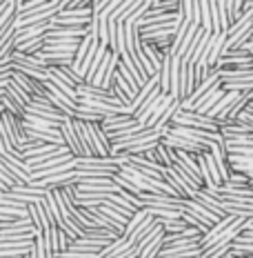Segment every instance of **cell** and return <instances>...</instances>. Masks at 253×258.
I'll list each match as a JSON object with an SVG mask.
<instances>
[{
	"instance_id": "2e32d148",
	"label": "cell",
	"mask_w": 253,
	"mask_h": 258,
	"mask_svg": "<svg viewBox=\"0 0 253 258\" xmlns=\"http://www.w3.org/2000/svg\"><path fill=\"white\" fill-rule=\"evenodd\" d=\"M220 87L224 91H238V94H244V91L253 89V76L251 78H220Z\"/></svg>"
},
{
	"instance_id": "603a6c76",
	"label": "cell",
	"mask_w": 253,
	"mask_h": 258,
	"mask_svg": "<svg viewBox=\"0 0 253 258\" xmlns=\"http://www.w3.org/2000/svg\"><path fill=\"white\" fill-rule=\"evenodd\" d=\"M42 238H45V247L51 256L58 254V225H49V227L42 232Z\"/></svg>"
},
{
	"instance_id": "30bf717a",
	"label": "cell",
	"mask_w": 253,
	"mask_h": 258,
	"mask_svg": "<svg viewBox=\"0 0 253 258\" xmlns=\"http://www.w3.org/2000/svg\"><path fill=\"white\" fill-rule=\"evenodd\" d=\"M162 143L166 145V147H171V149H176V152H189V154H204V152H209V149H204L202 145H198V143H191V141H187V138H180V136H164L162 138Z\"/></svg>"
},
{
	"instance_id": "3957f363",
	"label": "cell",
	"mask_w": 253,
	"mask_h": 258,
	"mask_svg": "<svg viewBox=\"0 0 253 258\" xmlns=\"http://www.w3.org/2000/svg\"><path fill=\"white\" fill-rule=\"evenodd\" d=\"M27 214H29V218H31V223H34V227L38 229V234L45 232L51 223V218H49V212H47V203H45V198L38 203H29L27 205Z\"/></svg>"
},
{
	"instance_id": "74e56055",
	"label": "cell",
	"mask_w": 253,
	"mask_h": 258,
	"mask_svg": "<svg viewBox=\"0 0 253 258\" xmlns=\"http://www.w3.org/2000/svg\"><path fill=\"white\" fill-rule=\"evenodd\" d=\"M7 3L12 5V7L16 9V12H18V9H20V7H23V5H25V0H7Z\"/></svg>"
},
{
	"instance_id": "9a60e30c",
	"label": "cell",
	"mask_w": 253,
	"mask_h": 258,
	"mask_svg": "<svg viewBox=\"0 0 253 258\" xmlns=\"http://www.w3.org/2000/svg\"><path fill=\"white\" fill-rule=\"evenodd\" d=\"M144 0H125V3L120 5V7L116 9L114 14L109 16V20H116V23H125L127 18H131L133 12H138L140 7H142Z\"/></svg>"
},
{
	"instance_id": "e575fe53",
	"label": "cell",
	"mask_w": 253,
	"mask_h": 258,
	"mask_svg": "<svg viewBox=\"0 0 253 258\" xmlns=\"http://www.w3.org/2000/svg\"><path fill=\"white\" fill-rule=\"evenodd\" d=\"M51 3V0H27V3L23 5V7L18 9V14H29V12H36L38 7H42V5Z\"/></svg>"
},
{
	"instance_id": "f35d334b",
	"label": "cell",
	"mask_w": 253,
	"mask_h": 258,
	"mask_svg": "<svg viewBox=\"0 0 253 258\" xmlns=\"http://www.w3.org/2000/svg\"><path fill=\"white\" fill-rule=\"evenodd\" d=\"M3 111H7V109H5V105H3V103H0V114H3Z\"/></svg>"
},
{
	"instance_id": "ab89813d",
	"label": "cell",
	"mask_w": 253,
	"mask_h": 258,
	"mask_svg": "<svg viewBox=\"0 0 253 258\" xmlns=\"http://www.w3.org/2000/svg\"><path fill=\"white\" fill-rule=\"evenodd\" d=\"M5 191H9V189H5V187H0V196H3V194H5Z\"/></svg>"
},
{
	"instance_id": "7402d4cb",
	"label": "cell",
	"mask_w": 253,
	"mask_h": 258,
	"mask_svg": "<svg viewBox=\"0 0 253 258\" xmlns=\"http://www.w3.org/2000/svg\"><path fill=\"white\" fill-rule=\"evenodd\" d=\"M45 42H47L45 36H38V38H31V40L20 42V45L16 47V51H20V53H38V51L45 49Z\"/></svg>"
},
{
	"instance_id": "60d3db41",
	"label": "cell",
	"mask_w": 253,
	"mask_h": 258,
	"mask_svg": "<svg viewBox=\"0 0 253 258\" xmlns=\"http://www.w3.org/2000/svg\"><path fill=\"white\" fill-rule=\"evenodd\" d=\"M155 3H160V0H153V5H155Z\"/></svg>"
},
{
	"instance_id": "484cf974",
	"label": "cell",
	"mask_w": 253,
	"mask_h": 258,
	"mask_svg": "<svg viewBox=\"0 0 253 258\" xmlns=\"http://www.w3.org/2000/svg\"><path fill=\"white\" fill-rule=\"evenodd\" d=\"M160 223H162V227H164V234H180L191 227V225H187L182 218H160Z\"/></svg>"
},
{
	"instance_id": "ffe728a7",
	"label": "cell",
	"mask_w": 253,
	"mask_h": 258,
	"mask_svg": "<svg viewBox=\"0 0 253 258\" xmlns=\"http://www.w3.org/2000/svg\"><path fill=\"white\" fill-rule=\"evenodd\" d=\"M180 64H182V58L174 56V60H171V89H169V94L178 100H180Z\"/></svg>"
},
{
	"instance_id": "d6a6232c",
	"label": "cell",
	"mask_w": 253,
	"mask_h": 258,
	"mask_svg": "<svg viewBox=\"0 0 253 258\" xmlns=\"http://www.w3.org/2000/svg\"><path fill=\"white\" fill-rule=\"evenodd\" d=\"M231 254V243H222V245H213L209 249L202 251V258H227Z\"/></svg>"
},
{
	"instance_id": "8d00e7d4",
	"label": "cell",
	"mask_w": 253,
	"mask_h": 258,
	"mask_svg": "<svg viewBox=\"0 0 253 258\" xmlns=\"http://www.w3.org/2000/svg\"><path fill=\"white\" fill-rule=\"evenodd\" d=\"M227 182H235V185H251V180L246 178L242 171H235V169H231V176H229Z\"/></svg>"
},
{
	"instance_id": "ee69618b",
	"label": "cell",
	"mask_w": 253,
	"mask_h": 258,
	"mask_svg": "<svg viewBox=\"0 0 253 258\" xmlns=\"http://www.w3.org/2000/svg\"><path fill=\"white\" fill-rule=\"evenodd\" d=\"M200 258H202V256H200Z\"/></svg>"
},
{
	"instance_id": "f1b7e54d",
	"label": "cell",
	"mask_w": 253,
	"mask_h": 258,
	"mask_svg": "<svg viewBox=\"0 0 253 258\" xmlns=\"http://www.w3.org/2000/svg\"><path fill=\"white\" fill-rule=\"evenodd\" d=\"M178 111H180V100L176 98L174 103H171L169 107H166V111H164V114L160 116V120L155 122V127H158V129H164V127H169V125H171V120H174V116L178 114Z\"/></svg>"
},
{
	"instance_id": "d4e9b609",
	"label": "cell",
	"mask_w": 253,
	"mask_h": 258,
	"mask_svg": "<svg viewBox=\"0 0 253 258\" xmlns=\"http://www.w3.org/2000/svg\"><path fill=\"white\" fill-rule=\"evenodd\" d=\"M73 118H76V120H85V122H102V120H105V116H102V114L89 109V107H85V105H78Z\"/></svg>"
},
{
	"instance_id": "7a4b0ae2",
	"label": "cell",
	"mask_w": 253,
	"mask_h": 258,
	"mask_svg": "<svg viewBox=\"0 0 253 258\" xmlns=\"http://www.w3.org/2000/svg\"><path fill=\"white\" fill-rule=\"evenodd\" d=\"M87 127H89L94 156H111V141L105 129L100 127V122H87Z\"/></svg>"
},
{
	"instance_id": "8fae6325",
	"label": "cell",
	"mask_w": 253,
	"mask_h": 258,
	"mask_svg": "<svg viewBox=\"0 0 253 258\" xmlns=\"http://www.w3.org/2000/svg\"><path fill=\"white\" fill-rule=\"evenodd\" d=\"M185 209L187 212H191V214H196L198 218H202L204 223H209V225H215L220 220L218 214H213L209 207H204L202 203H198L196 198H185Z\"/></svg>"
},
{
	"instance_id": "e0dca14e",
	"label": "cell",
	"mask_w": 253,
	"mask_h": 258,
	"mask_svg": "<svg viewBox=\"0 0 253 258\" xmlns=\"http://www.w3.org/2000/svg\"><path fill=\"white\" fill-rule=\"evenodd\" d=\"M78 96H82V98H100V100H107L111 98V89H105V87H98V85H89V83H82L76 87Z\"/></svg>"
},
{
	"instance_id": "ac0fdd59",
	"label": "cell",
	"mask_w": 253,
	"mask_h": 258,
	"mask_svg": "<svg viewBox=\"0 0 253 258\" xmlns=\"http://www.w3.org/2000/svg\"><path fill=\"white\" fill-rule=\"evenodd\" d=\"M147 212H149V209H147ZM155 225H158V218H155V216H151V214H149V216L144 218L142 223H140L138 227H136V232H133L131 236H129V243H131L133 247H136V245L140 243V240H142L144 236H147V234H149V232H151V229L155 227Z\"/></svg>"
},
{
	"instance_id": "83f0119b",
	"label": "cell",
	"mask_w": 253,
	"mask_h": 258,
	"mask_svg": "<svg viewBox=\"0 0 253 258\" xmlns=\"http://www.w3.org/2000/svg\"><path fill=\"white\" fill-rule=\"evenodd\" d=\"M182 220H185L187 225H191V227H196L198 232H200L202 236L209 232V229H211V225L209 223H204L202 218H198L196 214H191V212H187V209H182Z\"/></svg>"
},
{
	"instance_id": "4fadbf2b",
	"label": "cell",
	"mask_w": 253,
	"mask_h": 258,
	"mask_svg": "<svg viewBox=\"0 0 253 258\" xmlns=\"http://www.w3.org/2000/svg\"><path fill=\"white\" fill-rule=\"evenodd\" d=\"M224 42H227V34H224V31L213 34L211 47H209V56H207V64H209V67H215V64H218L220 56H222V51H224Z\"/></svg>"
},
{
	"instance_id": "44dd1931",
	"label": "cell",
	"mask_w": 253,
	"mask_h": 258,
	"mask_svg": "<svg viewBox=\"0 0 253 258\" xmlns=\"http://www.w3.org/2000/svg\"><path fill=\"white\" fill-rule=\"evenodd\" d=\"M7 94L12 96V98L18 100L20 105H25V107L31 103V94H29V91H27V89L20 87V85L16 83V80H9V85H7Z\"/></svg>"
},
{
	"instance_id": "277c9868",
	"label": "cell",
	"mask_w": 253,
	"mask_h": 258,
	"mask_svg": "<svg viewBox=\"0 0 253 258\" xmlns=\"http://www.w3.org/2000/svg\"><path fill=\"white\" fill-rule=\"evenodd\" d=\"M18 234H34L38 236V229L34 227L29 216L25 218H12L9 223L0 225V236H18Z\"/></svg>"
},
{
	"instance_id": "7bdbcfd3",
	"label": "cell",
	"mask_w": 253,
	"mask_h": 258,
	"mask_svg": "<svg viewBox=\"0 0 253 258\" xmlns=\"http://www.w3.org/2000/svg\"><path fill=\"white\" fill-rule=\"evenodd\" d=\"M136 258H140V256H136Z\"/></svg>"
},
{
	"instance_id": "cb8c5ba5",
	"label": "cell",
	"mask_w": 253,
	"mask_h": 258,
	"mask_svg": "<svg viewBox=\"0 0 253 258\" xmlns=\"http://www.w3.org/2000/svg\"><path fill=\"white\" fill-rule=\"evenodd\" d=\"M142 51H144V56L149 58V62L153 64L155 72H160V64H162V58H164V53H166V51L155 49V47H153V45H149V42H142Z\"/></svg>"
},
{
	"instance_id": "d6986e66",
	"label": "cell",
	"mask_w": 253,
	"mask_h": 258,
	"mask_svg": "<svg viewBox=\"0 0 253 258\" xmlns=\"http://www.w3.org/2000/svg\"><path fill=\"white\" fill-rule=\"evenodd\" d=\"M171 60H174V56H171V51H166L162 58V64H160V72H158L160 91L162 94H169V89H171Z\"/></svg>"
},
{
	"instance_id": "f546056e",
	"label": "cell",
	"mask_w": 253,
	"mask_h": 258,
	"mask_svg": "<svg viewBox=\"0 0 253 258\" xmlns=\"http://www.w3.org/2000/svg\"><path fill=\"white\" fill-rule=\"evenodd\" d=\"M3 105H5V109L9 111V114H14V116H18V118H23L25 116V111H27V107L25 105H20L16 98H12V96L5 91V96H3Z\"/></svg>"
},
{
	"instance_id": "4316f807",
	"label": "cell",
	"mask_w": 253,
	"mask_h": 258,
	"mask_svg": "<svg viewBox=\"0 0 253 258\" xmlns=\"http://www.w3.org/2000/svg\"><path fill=\"white\" fill-rule=\"evenodd\" d=\"M162 249H164V234L158 236V238L151 240V243L144 247V249L140 251V258H158Z\"/></svg>"
},
{
	"instance_id": "7c38bea8",
	"label": "cell",
	"mask_w": 253,
	"mask_h": 258,
	"mask_svg": "<svg viewBox=\"0 0 253 258\" xmlns=\"http://www.w3.org/2000/svg\"><path fill=\"white\" fill-rule=\"evenodd\" d=\"M12 80H16L20 87L29 91L31 98H34V96H47L45 83H40V80H34V78L25 76V74H20V72H12Z\"/></svg>"
},
{
	"instance_id": "6da1fadb",
	"label": "cell",
	"mask_w": 253,
	"mask_h": 258,
	"mask_svg": "<svg viewBox=\"0 0 253 258\" xmlns=\"http://www.w3.org/2000/svg\"><path fill=\"white\" fill-rule=\"evenodd\" d=\"M171 125L207 129V132H220L218 120H213V118H209V116H204V114H198V111H187V109L178 111V114L174 116V120H171Z\"/></svg>"
},
{
	"instance_id": "836d02e7",
	"label": "cell",
	"mask_w": 253,
	"mask_h": 258,
	"mask_svg": "<svg viewBox=\"0 0 253 258\" xmlns=\"http://www.w3.org/2000/svg\"><path fill=\"white\" fill-rule=\"evenodd\" d=\"M149 216V212H147V209H138V212L136 214H133V216H131V220H129V223H127V229H125V236H127V238H129V236H131L133 232H136V227H138V225L140 223H142V220L144 218H147Z\"/></svg>"
},
{
	"instance_id": "ba28073f",
	"label": "cell",
	"mask_w": 253,
	"mask_h": 258,
	"mask_svg": "<svg viewBox=\"0 0 253 258\" xmlns=\"http://www.w3.org/2000/svg\"><path fill=\"white\" fill-rule=\"evenodd\" d=\"M51 20L47 23H40V25H29V27H16V34H14V40H16V47L25 40H31V38H38V36H45L47 31L51 29Z\"/></svg>"
},
{
	"instance_id": "b9f144b4",
	"label": "cell",
	"mask_w": 253,
	"mask_h": 258,
	"mask_svg": "<svg viewBox=\"0 0 253 258\" xmlns=\"http://www.w3.org/2000/svg\"><path fill=\"white\" fill-rule=\"evenodd\" d=\"M0 103H3V98H0Z\"/></svg>"
},
{
	"instance_id": "9c48e42d",
	"label": "cell",
	"mask_w": 253,
	"mask_h": 258,
	"mask_svg": "<svg viewBox=\"0 0 253 258\" xmlns=\"http://www.w3.org/2000/svg\"><path fill=\"white\" fill-rule=\"evenodd\" d=\"M224 94H227V91L220 87V85H218V87H213L211 91H209V94H204L202 98L198 100L196 105H193V111H198V114H204V116H207L209 111H211L213 107L218 105L220 100H222V96H224Z\"/></svg>"
},
{
	"instance_id": "d590c367",
	"label": "cell",
	"mask_w": 253,
	"mask_h": 258,
	"mask_svg": "<svg viewBox=\"0 0 253 258\" xmlns=\"http://www.w3.org/2000/svg\"><path fill=\"white\" fill-rule=\"evenodd\" d=\"M71 236H69L67 232H62L60 227H58V251H67L69 247H71Z\"/></svg>"
},
{
	"instance_id": "1f68e13d",
	"label": "cell",
	"mask_w": 253,
	"mask_h": 258,
	"mask_svg": "<svg viewBox=\"0 0 253 258\" xmlns=\"http://www.w3.org/2000/svg\"><path fill=\"white\" fill-rule=\"evenodd\" d=\"M204 160H207V167H209V174H211L213 185H215V187H220L224 180H222V174H220V167H218V163H215V160H213L211 152H204Z\"/></svg>"
},
{
	"instance_id": "5b68a950",
	"label": "cell",
	"mask_w": 253,
	"mask_h": 258,
	"mask_svg": "<svg viewBox=\"0 0 253 258\" xmlns=\"http://www.w3.org/2000/svg\"><path fill=\"white\" fill-rule=\"evenodd\" d=\"M138 125V120L133 118L131 114H114V116H105V120L100 122V127L107 132V136H111V134H118L122 132V129H129Z\"/></svg>"
},
{
	"instance_id": "4dcf8cb0",
	"label": "cell",
	"mask_w": 253,
	"mask_h": 258,
	"mask_svg": "<svg viewBox=\"0 0 253 258\" xmlns=\"http://www.w3.org/2000/svg\"><path fill=\"white\" fill-rule=\"evenodd\" d=\"M200 31V25H196V23H191L189 25V29H187V34H185V38H182V45H180V49H178V56H185L187 51H189V47H191V42L193 38H196V34Z\"/></svg>"
},
{
	"instance_id": "52a82bcc",
	"label": "cell",
	"mask_w": 253,
	"mask_h": 258,
	"mask_svg": "<svg viewBox=\"0 0 253 258\" xmlns=\"http://www.w3.org/2000/svg\"><path fill=\"white\" fill-rule=\"evenodd\" d=\"M60 134L64 138V145H67L69 152L76 156V158L85 156L82 145H80V141H78V132H76V127H73V118H67V120L62 122V125H60Z\"/></svg>"
},
{
	"instance_id": "8992f818",
	"label": "cell",
	"mask_w": 253,
	"mask_h": 258,
	"mask_svg": "<svg viewBox=\"0 0 253 258\" xmlns=\"http://www.w3.org/2000/svg\"><path fill=\"white\" fill-rule=\"evenodd\" d=\"M85 36H89V27H51L45 34L47 40H82Z\"/></svg>"
},
{
	"instance_id": "5bb4252c",
	"label": "cell",
	"mask_w": 253,
	"mask_h": 258,
	"mask_svg": "<svg viewBox=\"0 0 253 258\" xmlns=\"http://www.w3.org/2000/svg\"><path fill=\"white\" fill-rule=\"evenodd\" d=\"M131 243H129V238L127 236H118V238H114L107 247H102V249L98 251V258H114L118 256L120 251H125V249H131Z\"/></svg>"
}]
</instances>
